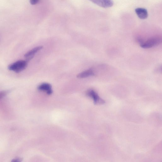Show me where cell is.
Returning a JSON list of instances; mask_svg holds the SVG:
<instances>
[{
    "mask_svg": "<svg viewBox=\"0 0 162 162\" xmlns=\"http://www.w3.org/2000/svg\"><path fill=\"white\" fill-rule=\"evenodd\" d=\"M28 61L26 60H20L9 65L8 69L16 73H19L25 70L27 67Z\"/></svg>",
    "mask_w": 162,
    "mask_h": 162,
    "instance_id": "cell-2",
    "label": "cell"
},
{
    "mask_svg": "<svg viewBox=\"0 0 162 162\" xmlns=\"http://www.w3.org/2000/svg\"><path fill=\"white\" fill-rule=\"evenodd\" d=\"M10 92L9 90L3 91L0 92V100L5 97Z\"/></svg>",
    "mask_w": 162,
    "mask_h": 162,
    "instance_id": "cell-9",
    "label": "cell"
},
{
    "mask_svg": "<svg viewBox=\"0 0 162 162\" xmlns=\"http://www.w3.org/2000/svg\"><path fill=\"white\" fill-rule=\"evenodd\" d=\"M37 88L39 91H46L48 95H51L53 92L52 86L48 83H42Z\"/></svg>",
    "mask_w": 162,
    "mask_h": 162,
    "instance_id": "cell-7",
    "label": "cell"
},
{
    "mask_svg": "<svg viewBox=\"0 0 162 162\" xmlns=\"http://www.w3.org/2000/svg\"><path fill=\"white\" fill-rule=\"evenodd\" d=\"M94 75L93 70L92 69H89L77 75V77L79 78H84L93 76Z\"/></svg>",
    "mask_w": 162,
    "mask_h": 162,
    "instance_id": "cell-8",
    "label": "cell"
},
{
    "mask_svg": "<svg viewBox=\"0 0 162 162\" xmlns=\"http://www.w3.org/2000/svg\"><path fill=\"white\" fill-rule=\"evenodd\" d=\"M43 48V47L42 46H37L34 48L26 53L25 55V57L26 59V60L29 61L32 59L35 54Z\"/></svg>",
    "mask_w": 162,
    "mask_h": 162,
    "instance_id": "cell-5",
    "label": "cell"
},
{
    "mask_svg": "<svg viewBox=\"0 0 162 162\" xmlns=\"http://www.w3.org/2000/svg\"><path fill=\"white\" fill-rule=\"evenodd\" d=\"M87 95L92 98L95 104H102L105 103L104 100L98 96L97 93L94 90L90 89L88 90Z\"/></svg>",
    "mask_w": 162,
    "mask_h": 162,
    "instance_id": "cell-3",
    "label": "cell"
},
{
    "mask_svg": "<svg viewBox=\"0 0 162 162\" xmlns=\"http://www.w3.org/2000/svg\"><path fill=\"white\" fill-rule=\"evenodd\" d=\"M23 160L22 158L18 157L13 159L11 162H21Z\"/></svg>",
    "mask_w": 162,
    "mask_h": 162,
    "instance_id": "cell-10",
    "label": "cell"
},
{
    "mask_svg": "<svg viewBox=\"0 0 162 162\" xmlns=\"http://www.w3.org/2000/svg\"><path fill=\"white\" fill-rule=\"evenodd\" d=\"M135 11L138 17L141 19L144 20L146 19L148 17V12L145 8H137L135 9Z\"/></svg>",
    "mask_w": 162,
    "mask_h": 162,
    "instance_id": "cell-6",
    "label": "cell"
},
{
    "mask_svg": "<svg viewBox=\"0 0 162 162\" xmlns=\"http://www.w3.org/2000/svg\"><path fill=\"white\" fill-rule=\"evenodd\" d=\"M91 2L98 6L104 8L111 7L114 5L113 2L110 0H94Z\"/></svg>",
    "mask_w": 162,
    "mask_h": 162,
    "instance_id": "cell-4",
    "label": "cell"
},
{
    "mask_svg": "<svg viewBox=\"0 0 162 162\" xmlns=\"http://www.w3.org/2000/svg\"><path fill=\"white\" fill-rule=\"evenodd\" d=\"M162 42V37L157 36L153 37L143 42L140 45L141 47L143 48H149L157 46Z\"/></svg>",
    "mask_w": 162,
    "mask_h": 162,
    "instance_id": "cell-1",
    "label": "cell"
},
{
    "mask_svg": "<svg viewBox=\"0 0 162 162\" xmlns=\"http://www.w3.org/2000/svg\"><path fill=\"white\" fill-rule=\"evenodd\" d=\"M39 1V0H31L30 3L31 5H35L38 3Z\"/></svg>",
    "mask_w": 162,
    "mask_h": 162,
    "instance_id": "cell-11",
    "label": "cell"
}]
</instances>
